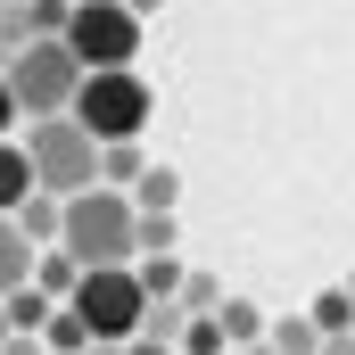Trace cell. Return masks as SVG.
<instances>
[{
  "label": "cell",
  "instance_id": "cell-29",
  "mask_svg": "<svg viewBox=\"0 0 355 355\" xmlns=\"http://www.w3.org/2000/svg\"><path fill=\"white\" fill-rule=\"evenodd\" d=\"M240 355H281V347H272V339H257V347H240Z\"/></svg>",
  "mask_w": 355,
  "mask_h": 355
},
{
  "label": "cell",
  "instance_id": "cell-27",
  "mask_svg": "<svg viewBox=\"0 0 355 355\" xmlns=\"http://www.w3.org/2000/svg\"><path fill=\"white\" fill-rule=\"evenodd\" d=\"M322 355H355V331H331V339H322Z\"/></svg>",
  "mask_w": 355,
  "mask_h": 355
},
{
  "label": "cell",
  "instance_id": "cell-18",
  "mask_svg": "<svg viewBox=\"0 0 355 355\" xmlns=\"http://www.w3.org/2000/svg\"><path fill=\"white\" fill-rule=\"evenodd\" d=\"M33 281H42L50 297H75V281H83V265H75L67 248H50V257H33Z\"/></svg>",
  "mask_w": 355,
  "mask_h": 355
},
{
  "label": "cell",
  "instance_id": "cell-12",
  "mask_svg": "<svg viewBox=\"0 0 355 355\" xmlns=\"http://www.w3.org/2000/svg\"><path fill=\"white\" fill-rule=\"evenodd\" d=\"M42 339H50V355H91V322L67 306V297H58V314L42 322Z\"/></svg>",
  "mask_w": 355,
  "mask_h": 355
},
{
  "label": "cell",
  "instance_id": "cell-11",
  "mask_svg": "<svg viewBox=\"0 0 355 355\" xmlns=\"http://www.w3.org/2000/svg\"><path fill=\"white\" fill-rule=\"evenodd\" d=\"M174 198H182V174H174V166H149V174L132 182V207H141V215H174Z\"/></svg>",
  "mask_w": 355,
  "mask_h": 355
},
{
  "label": "cell",
  "instance_id": "cell-5",
  "mask_svg": "<svg viewBox=\"0 0 355 355\" xmlns=\"http://www.w3.org/2000/svg\"><path fill=\"white\" fill-rule=\"evenodd\" d=\"M149 107H157V99L141 83V67H99V75H83V91H75L67 116H83L91 132H99V149H107V141H141Z\"/></svg>",
  "mask_w": 355,
  "mask_h": 355
},
{
  "label": "cell",
  "instance_id": "cell-21",
  "mask_svg": "<svg viewBox=\"0 0 355 355\" xmlns=\"http://www.w3.org/2000/svg\"><path fill=\"white\" fill-rule=\"evenodd\" d=\"M25 42H33V17H25V8H8V17H0V67H8Z\"/></svg>",
  "mask_w": 355,
  "mask_h": 355
},
{
  "label": "cell",
  "instance_id": "cell-20",
  "mask_svg": "<svg viewBox=\"0 0 355 355\" xmlns=\"http://www.w3.org/2000/svg\"><path fill=\"white\" fill-rule=\"evenodd\" d=\"M25 17H33V33H67V17H75V0H17Z\"/></svg>",
  "mask_w": 355,
  "mask_h": 355
},
{
  "label": "cell",
  "instance_id": "cell-9",
  "mask_svg": "<svg viewBox=\"0 0 355 355\" xmlns=\"http://www.w3.org/2000/svg\"><path fill=\"white\" fill-rule=\"evenodd\" d=\"M132 272H141V289H149L157 306H166V297H182V281H190L174 248H157V257H132Z\"/></svg>",
  "mask_w": 355,
  "mask_h": 355
},
{
  "label": "cell",
  "instance_id": "cell-13",
  "mask_svg": "<svg viewBox=\"0 0 355 355\" xmlns=\"http://www.w3.org/2000/svg\"><path fill=\"white\" fill-rule=\"evenodd\" d=\"M215 314H223V331H232V347H257V339L272 331V322H265V306H257V297H223Z\"/></svg>",
  "mask_w": 355,
  "mask_h": 355
},
{
  "label": "cell",
  "instance_id": "cell-31",
  "mask_svg": "<svg viewBox=\"0 0 355 355\" xmlns=\"http://www.w3.org/2000/svg\"><path fill=\"white\" fill-rule=\"evenodd\" d=\"M8 8H17V0H0V17H8Z\"/></svg>",
  "mask_w": 355,
  "mask_h": 355
},
{
  "label": "cell",
  "instance_id": "cell-10",
  "mask_svg": "<svg viewBox=\"0 0 355 355\" xmlns=\"http://www.w3.org/2000/svg\"><path fill=\"white\" fill-rule=\"evenodd\" d=\"M17 223H25V240L42 248V240H58V232H67V198H50V190H33V198L17 207Z\"/></svg>",
  "mask_w": 355,
  "mask_h": 355
},
{
  "label": "cell",
  "instance_id": "cell-28",
  "mask_svg": "<svg viewBox=\"0 0 355 355\" xmlns=\"http://www.w3.org/2000/svg\"><path fill=\"white\" fill-rule=\"evenodd\" d=\"M124 8H132V17H157V8H166V0H124Z\"/></svg>",
  "mask_w": 355,
  "mask_h": 355
},
{
  "label": "cell",
  "instance_id": "cell-23",
  "mask_svg": "<svg viewBox=\"0 0 355 355\" xmlns=\"http://www.w3.org/2000/svg\"><path fill=\"white\" fill-rule=\"evenodd\" d=\"M157 248H174V215H141V257H157Z\"/></svg>",
  "mask_w": 355,
  "mask_h": 355
},
{
  "label": "cell",
  "instance_id": "cell-25",
  "mask_svg": "<svg viewBox=\"0 0 355 355\" xmlns=\"http://www.w3.org/2000/svg\"><path fill=\"white\" fill-rule=\"evenodd\" d=\"M132 355H182V339H166V331H141V339H132Z\"/></svg>",
  "mask_w": 355,
  "mask_h": 355
},
{
  "label": "cell",
  "instance_id": "cell-19",
  "mask_svg": "<svg viewBox=\"0 0 355 355\" xmlns=\"http://www.w3.org/2000/svg\"><path fill=\"white\" fill-rule=\"evenodd\" d=\"M265 339H272L281 355H322V331H314V314H289V322H272Z\"/></svg>",
  "mask_w": 355,
  "mask_h": 355
},
{
  "label": "cell",
  "instance_id": "cell-6",
  "mask_svg": "<svg viewBox=\"0 0 355 355\" xmlns=\"http://www.w3.org/2000/svg\"><path fill=\"white\" fill-rule=\"evenodd\" d=\"M67 50L83 58V75H99V67H132V58H141V17H132L124 0H75V17H67Z\"/></svg>",
  "mask_w": 355,
  "mask_h": 355
},
{
  "label": "cell",
  "instance_id": "cell-16",
  "mask_svg": "<svg viewBox=\"0 0 355 355\" xmlns=\"http://www.w3.org/2000/svg\"><path fill=\"white\" fill-rule=\"evenodd\" d=\"M306 314H314V331H322V339H331V331H355V297H347V281H339V289H322Z\"/></svg>",
  "mask_w": 355,
  "mask_h": 355
},
{
  "label": "cell",
  "instance_id": "cell-26",
  "mask_svg": "<svg viewBox=\"0 0 355 355\" xmlns=\"http://www.w3.org/2000/svg\"><path fill=\"white\" fill-rule=\"evenodd\" d=\"M25 107H17V91H8V75H0V141H8V124H17Z\"/></svg>",
  "mask_w": 355,
  "mask_h": 355
},
{
  "label": "cell",
  "instance_id": "cell-32",
  "mask_svg": "<svg viewBox=\"0 0 355 355\" xmlns=\"http://www.w3.org/2000/svg\"><path fill=\"white\" fill-rule=\"evenodd\" d=\"M347 297H355V272H347Z\"/></svg>",
  "mask_w": 355,
  "mask_h": 355
},
{
  "label": "cell",
  "instance_id": "cell-30",
  "mask_svg": "<svg viewBox=\"0 0 355 355\" xmlns=\"http://www.w3.org/2000/svg\"><path fill=\"white\" fill-rule=\"evenodd\" d=\"M8 331H17V322H8V297H0V339H8Z\"/></svg>",
  "mask_w": 355,
  "mask_h": 355
},
{
  "label": "cell",
  "instance_id": "cell-2",
  "mask_svg": "<svg viewBox=\"0 0 355 355\" xmlns=\"http://www.w3.org/2000/svg\"><path fill=\"white\" fill-rule=\"evenodd\" d=\"M0 75H8V91H17L25 124H33V116H67V107H75V91H83V58L67 50V33H33Z\"/></svg>",
  "mask_w": 355,
  "mask_h": 355
},
{
  "label": "cell",
  "instance_id": "cell-7",
  "mask_svg": "<svg viewBox=\"0 0 355 355\" xmlns=\"http://www.w3.org/2000/svg\"><path fill=\"white\" fill-rule=\"evenodd\" d=\"M33 190H42V182H33V149H25V141H0V215H17Z\"/></svg>",
  "mask_w": 355,
  "mask_h": 355
},
{
  "label": "cell",
  "instance_id": "cell-17",
  "mask_svg": "<svg viewBox=\"0 0 355 355\" xmlns=\"http://www.w3.org/2000/svg\"><path fill=\"white\" fill-rule=\"evenodd\" d=\"M141 174H149V166H141V141H107V149H99V182L124 190V182H141Z\"/></svg>",
  "mask_w": 355,
  "mask_h": 355
},
{
  "label": "cell",
  "instance_id": "cell-24",
  "mask_svg": "<svg viewBox=\"0 0 355 355\" xmlns=\"http://www.w3.org/2000/svg\"><path fill=\"white\" fill-rule=\"evenodd\" d=\"M0 355H50V339H42V331H8V339H0Z\"/></svg>",
  "mask_w": 355,
  "mask_h": 355
},
{
  "label": "cell",
  "instance_id": "cell-3",
  "mask_svg": "<svg viewBox=\"0 0 355 355\" xmlns=\"http://www.w3.org/2000/svg\"><path fill=\"white\" fill-rule=\"evenodd\" d=\"M33 182L50 190V198H75L99 182V132H91L83 116H33Z\"/></svg>",
  "mask_w": 355,
  "mask_h": 355
},
{
  "label": "cell",
  "instance_id": "cell-15",
  "mask_svg": "<svg viewBox=\"0 0 355 355\" xmlns=\"http://www.w3.org/2000/svg\"><path fill=\"white\" fill-rule=\"evenodd\" d=\"M182 355H232L223 314H190V322H182Z\"/></svg>",
  "mask_w": 355,
  "mask_h": 355
},
{
  "label": "cell",
  "instance_id": "cell-8",
  "mask_svg": "<svg viewBox=\"0 0 355 355\" xmlns=\"http://www.w3.org/2000/svg\"><path fill=\"white\" fill-rule=\"evenodd\" d=\"M33 257H42V248L25 240V223H17V215H0V297L33 281Z\"/></svg>",
  "mask_w": 355,
  "mask_h": 355
},
{
  "label": "cell",
  "instance_id": "cell-4",
  "mask_svg": "<svg viewBox=\"0 0 355 355\" xmlns=\"http://www.w3.org/2000/svg\"><path fill=\"white\" fill-rule=\"evenodd\" d=\"M75 314L91 322V339H141V322H149V289H141V272L132 265H91L75 281V297H67Z\"/></svg>",
  "mask_w": 355,
  "mask_h": 355
},
{
  "label": "cell",
  "instance_id": "cell-1",
  "mask_svg": "<svg viewBox=\"0 0 355 355\" xmlns=\"http://www.w3.org/2000/svg\"><path fill=\"white\" fill-rule=\"evenodd\" d=\"M58 248L75 257V265H132L141 257V207H132V190H116V182H91L67 198V232H58Z\"/></svg>",
  "mask_w": 355,
  "mask_h": 355
},
{
  "label": "cell",
  "instance_id": "cell-22",
  "mask_svg": "<svg viewBox=\"0 0 355 355\" xmlns=\"http://www.w3.org/2000/svg\"><path fill=\"white\" fill-rule=\"evenodd\" d=\"M182 306H190V314H215V306H223V289H215L207 272H190V281H182Z\"/></svg>",
  "mask_w": 355,
  "mask_h": 355
},
{
  "label": "cell",
  "instance_id": "cell-14",
  "mask_svg": "<svg viewBox=\"0 0 355 355\" xmlns=\"http://www.w3.org/2000/svg\"><path fill=\"white\" fill-rule=\"evenodd\" d=\"M50 314H58V297H50L42 281H25V289H8V322H17V331H42Z\"/></svg>",
  "mask_w": 355,
  "mask_h": 355
}]
</instances>
